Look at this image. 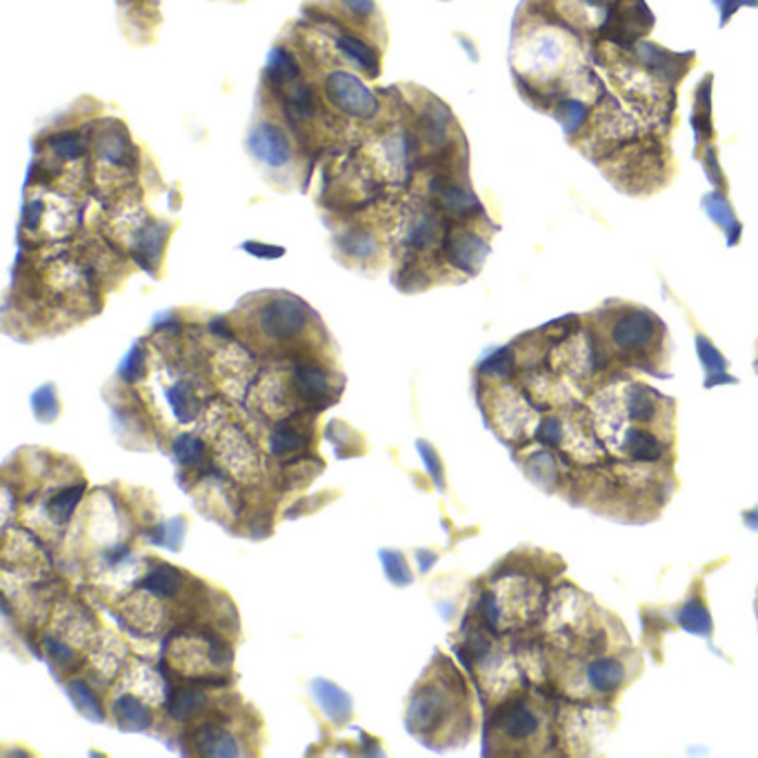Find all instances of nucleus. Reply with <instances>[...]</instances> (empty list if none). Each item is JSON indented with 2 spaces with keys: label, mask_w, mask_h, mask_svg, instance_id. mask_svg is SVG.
I'll list each match as a JSON object with an SVG mask.
<instances>
[{
  "label": "nucleus",
  "mask_w": 758,
  "mask_h": 758,
  "mask_svg": "<svg viewBox=\"0 0 758 758\" xmlns=\"http://www.w3.org/2000/svg\"><path fill=\"white\" fill-rule=\"evenodd\" d=\"M301 447H303V439H301V434L292 425H279L269 436V450L276 456L292 454V452H296Z\"/></svg>",
  "instance_id": "obj_34"
},
{
  "label": "nucleus",
  "mask_w": 758,
  "mask_h": 758,
  "mask_svg": "<svg viewBox=\"0 0 758 758\" xmlns=\"http://www.w3.org/2000/svg\"><path fill=\"white\" fill-rule=\"evenodd\" d=\"M749 516H756V523H751L749 527H758V512H756V514H749Z\"/></svg>",
  "instance_id": "obj_47"
},
{
  "label": "nucleus",
  "mask_w": 758,
  "mask_h": 758,
  "mask_svg": "<svg viewBox=\"0 0 758 758\" xmlns=\"http://www.w3.org/2000/svg\"><path fill=\"white\" fill-rule=\"evenodd\" d=\"M307 16L323 21L325 25H329L334 30L331 34V43L336 47V51L348 60L350 65H354L359 72L368 79H378L381 77V49L376 45H372L368 38H363L361 34L352 32L350 27L338 25L331 16L316 12V10H307Z\"/></svg>",
  "instance_id": "obj_5"
},
{
  "label": "nucleus",
  "mask_w": 758,
  "mask_h": 758,
  "mask_svg": "<svg viewBox=\"0 0 758 758\" xmlns=\"http://www.w3.org/2000/svg\"><path fill=\"white\" fill-rule=\"evenodd\" d=\"M212 331L214 334H219V336H223V338H232V331H230V327L225 325V320L223 318H217V320H212Z\"/></svg>",
  "instance_id": "obj_46"
},
{
  "label": "nucleus",
  "mask_w": 758,
  "mask_h": 758,
  "mask_svg": "<svg viewBox=\"0 0 758 758\" xmlns=\"http://www.w3.org/2000/svg\"><path fill=\"white\" fill-rule=\"evenodd\" d=\"M434 191L439 196V202L443 210L460 221H469L474 217H486V210L474 196V191L456 180H443L434 185Z\"/></svg>",
  "instance_id": "obj_9"
},
{
  "label": "nucleus",
  "mask_w": 758,
  "mask_h": 758,
  "mask_svg": "<svg viewBox=\"0 0 758 758\" xmlns=\"http://www.w3.org/2000/svg\"><path fill=\"white\" fill-rule=\"evenodd\" d=\"M210 658H212V663H214V665L225 667V665H230V663H232V652H230V648H228L225 643H221V641H214V639H212Z\"/></svg>",
  "instance_id": "obj_44"
},
{
  "label": "nucleus",
  "mask_w": 758,
  "mask_h": 758,
  "mask_svg": "<svg viewBox=\"0 0 758 758\" xmlns=\"http://www.w3.org/2000/svg\"><path fill=\"white\" fill-rule=\"evenodd\" d=\"M247 150L256 161L271 170H281L292 161V143L283 127L273 123H258L247 136Z\"/></svg>",
  "instance_id": "obj_6"
},
{
  "label": "nucleus",
  "mask_w": 758,
  "mask_h": 758,
  "mask_svg": "<svg viewBox=\"0 0 758 758\" xmlns=\"http://www.w3.org/2000/svg\"><path fill=\"white\" fill-rule=\"evenodd\" d=\"M194 745H196V751L205 756H238L241 754L234 736L225 732L223 727H214V725L200 727L194 738Z\"/></svg>",
  "instance_id": "obj_20"
},
{
  "label": "nucleus",
  "mask_w": 758,
  "mask_h": 758,
  "mask_svg": "<svg viewBox=\"0 0 758 758\" xmlns=\"http://www.w3.org/2000/svg\"><path fill=\"white\" fill-rule=\"evenodd\" d=\"M499 730L512 740H525L538 732V716L525 701H514L501 712Z\"/></svg>",
  "instance_id": "obj_13"
},
{
  "label": "nucleus",
  "mask_w": 758,
  "mask_h": 758,
  "mask_svg": "<svg viewBox=\"0 0 758 758\" xmlns=\"http://www.w3.org/2000/svg\"><path fill=\"white\" fill-rule=\"evenodd\" d=\"M325 98L345 116L352 118H372L378 112V98L374 92L352 72L334 69L325 77L323 83Z\"/></svg>",
  "instance_id": "obj_3"
},
{
  "label": "nucleus",
  "mask_w": 758,
  "mask_h": 758,
  "mask_svg": "<svg viewBox=\"0 0 758 758\" xmlns=\"http://www.w3.org/2000/svg\"><path fill=\"white\" fill-rule=\"evenodd\" d=\"M32 407L43 423H51L58 417V409H60L58 398H56V387L47 383L40 389H36L32 396Z\"/></svg>",
  "instance_id": "obj_33"
},
{
  "label": "nucleus",
  "mask_w": 758,
  "mask_h": 758,
  "mask_svg": "<svg viewBox=\"0 0 758 758\" xmlns=\"http://www.w3.org/2000/svg\"><path fill=\"white\" fill-rule=\"evenodd\" d=\"M719 12H721V25H727V21L732 19V14L743 8V5H749V8H758V0H714Z\"/></svg>",
  "instance_id": "obj_41"
},
{
  "label": "nucleus",
  "mask_w": 758,
  "mask_h": 758,
  "mask_svg": "<svg viewBox=\"0 0 758 758\" xmlns=\"http://www.w3.org/2000/svg\"><path fill=\"white\" fill-rule=\"evenodd\" d=\"M680 623H683V628H687L689 632H695V634L710 637V632H712V618L699 600H692L683 607Z\"/></svg>",
  "instance_id": "obj_31"
},
{
  "label": "nucleus",
  "mask_w": 758,
  "mask_h": 758,
  "mask_svg": "<svg viewBox=\"0 0 758 758\" xmlns=\"http://www.w3.org/2000/svg\"><path fill=\"white\" fill-rule=\"evenodd\" d=\"M587 680L600 695H611L623 685L626 667L618 658H598L587 667Z\"/></svg>",
  "instance_id": "obj_19"
},
{
  "label": "nucleus",
  "mask_w": 758,
  "mask_h": 758,
  "mask_svg": "<svg viewBox=\"0 0 758 758\" xmlns=\"http://www.w3.org/2000/svg\"><path fill=\"white\" fill-rule=\"evenodd\" d=\"M381 561H383V565H385L387 579H389L394 585L405 587V585H409V583L413 581V576H411V572H409V565H407V561L403 559L400 551H396V549H383V551H381Z\"/></svg>",
  "instance_id": "obj_32"
},
{
  "label": "nucleus",
  "mask_w": 758,
  "mask_h": 758,
  "mask_svg": "<svg viewBox=\"0 0 758 758\" xmlns=\"http://www.w3.org/2000/svg\"><path fill=\"white\" fill-rule=\"evenodd\" d=\"M756 370H758V361H756Z\"/></svg>",
  "instance_id": "obj_48"
},
{
  "label": "nucleus",
  "mask_w": 758,
  "mask_h": 758,
  "mask_svg": "<svg viewBox=\"0 0 758 758\" xmlns=\"http://www.w3.org/2000/svg\"><path fill=\"white\" fill-rule=\"evenodd\" d=\"M443 252L452 267L474 276L482 267V263H486L490 254V243L476 232L458 228L447 232V236L443 238Z\"/></svg>",
  "instance_id": "obj_7"
},
{
  "label": "nucleus",
  "mask_w": 758,
  "mask_h": 758,
  "mask_svg": "<svg viewBox=\"0 0 758 758\" xmlns=\"http://www.w3.org/2000/svg\"><path fill=\"white\" fill-rule=\"evenodd\" d=\"M450 125H452V114L447 109V105H443L441 101L432 98L430 105L423 109L421 114V133L425 141L434 148L443 145L447 141V133H450Z\"/></svg>",
  "instance_id": "obj_18"
},
{
  "label": "nucleus",
  "mask_w": 758,
  "mask_h": 758,
  "mask_svg": "<svg viewBox=\"0 0 758 758\" xmlns=\"http://www.w3.org/2000/svg\"><path fill=\"white\" fill-rule=\"evenodd\" d=\"M445 716V699L436 687H425L417 692L407 708V725L411 732H434Z\"/></svg>",
  "instance_id": "obj_8"
},
{
  "label": "nucleus",
  "mask_w": 758,
  "mask_h": 758,
  "mask_svg": "<svg viewBox=\"0 0 758 758\" xmlns=\"http://www.w3.org/2000/svg\"><path fill=\"white\" fill-rule=\"evenodd\" d=\"M658 403H661V396L654 389H650L648 385L634 383L628 389V411H630V419L637 423L654 421L656 411H658Z\"/></svg>",
  "instance_id": "obj_22"
},
{
  "label": "nucleus",
  "mask_w": 758,
  "mask_h": 758,
  "mask_svg": "<svg viewBox=\"0 0 758 758\" xmlns=\"http://www.w3.org/2000/svg\"><path fill=\"white\" fill-rule=\"evenodd\" d=\"M170 232H172V225H167L163 221H150L136 238L133 256L152 273H154V267L159 265V260L163 256Z\"/></svg>",
  "instance_id": "obj_11"
},
{
  "label": "nucleus",
  "mask_w": 758,
  "mask_h": 758,
  "mask_svg": "<svg viewBox=\"0 0 758 758\" xmlns=\"http://www.w3.org/2000/svg\"><path fill=\"white\" fill-rule=\"evenodd\" d=\"M441 230H443V225H441V219L436 214L421 212L411 219L407 234H405V243L413 252H428L439 243Z\"/></svg>",
  "instance_id": "obj_16"
},
{
  "label": "nucleus",
  "mask_w": 758,
  "mask_h": 758,
  "mask_svg": "<svg viewBox=\"0 0 758 758\" xmlns=\"http://www.w3.org/2000/svg\"><path fill=\"white\" fill-rule=\"evenodd\" d=\"M167 400L180 423H189L198 413V396L189 383H178L167 392Z\"/></svg>",
  "instance_id": "obj_26"
},
{
  "label": "nucleus",
  "mask_w": 758,
  "mask_h": 758,
  "mask_svg": "<svg viewBox=\"0 0 758 758\" xmlns=\"http://www.w3.org/2000/svg\"><path fill=\"white\" fill-rule=\"evenodd\" d=\"M703 205H705L708 214L712 217V221L727 234L730 245H734V243H736V236L740 238V225H738V221H736V214H734V210H732V205H730L727 198H725V191H712V194H708L705 200H703Z\"/></svg>",
  "instance_id": "obj_21"
},
{
  "label": "nucleus",
  "mask_w": 758,
  "mask_h": 758,
  "mask_svg": "<svg viewBox=\"0 0 758 758\" xmlns=\"http://www.w3.org/2000/svg\"><path fill=\"white\" fill-rule=\"evenodd\" d=\"M607 336L611 348L620 357L639 359L656 348L663 336V325L652 312L630 305L616 314V318L609 323Z\"/></svg>",
  "instance_id": "obj_2"
},
{
  "label": "nucleus",
  "mask_w": 758,
  "mask_h": 758,
  "mask_svg": "<svg viewBox=\"0 0 758 758\" xmlns=\"http://www.w3.org/2000/svg\"><path fill=\"white\" fill-rule=\"evenodd\" d=\"M626 445H628V454L634 458V460H658L663 456V445L658 443V439L645 430H630L628 432V439H626Z\"/></svg>",
  "instance_id": "obj_25"
},
{
  "label": "nucleus",
  "mask_w": 758,
  "mask_h": 758,
  "mask_svg": "<svg viewBox=\"0 0 758 758\" xmlns=\"http://www.w3.org/2000/svg\"><path fill=\"white\" fill-rule=\"evenodd\" d=\"M202 708H205V695L194 692V689H183V692H176L170 701V714L176 721H187L194 714H198Z\"/></svg>",
  "instance_id": "obj_30"
},
{
  "label": "nucleus",
  "mask_w": 758,
  "mask_h": 758,
  "mask_svg": "<svg viewBox=\"0 0 758 758\" xmlns=\"http://www.w3.org/2000/svg\"><path fill=\"white\" fill-rule=\"evenodd\" d=\"M620 191L650 196L672 180V154L656 133L620 145L616 152L596 163Z\"/></svg>",
  "instance_id": "obj_1"
},
{
  "label": "nucleus",
  "mask_w": 758,
  "mask_h": 758,
  "mask_svg": "<svg viewBox=\"0 0 758 758\" xmlns=\"http://www.w3.org/2000/svg\"><path fill=\"white\" fill-rule=\"evenodd\" d=\"M243 249L249 252L252 256H258V258H281L285 254V249L279 245H265V243H256V241L243 243Z\"/></svg>",
  "instance_id": "obj_43"
},
{
  "label": "nucleus",
  "mask_w": 758,
  "mask_h": 758,
  "mask_svg": "<svg viewBox=\"0 0 758 758\" xmlns=\"http://www.w3.org/2000/svg\"><path fill=\"white\" fill-rule=\"evenodd\" d=\"M538 439H540V443H545V445H557L559 439H561V423H559V419H555V417L545 419L543 425H540Z\"/></svg>",
  "instance_id": "obj_42"
},
{
  "label": "nucleus",
  "mask_w": 758,
  "mask_h": 758,
  "mask_svg": "<svg viewBox=\"0 0 758 758\" xmlns=\"http://www.w3.org/2000/svg\"><path fill=\"white\" fill-rule=\"evenodd\" d=\"M141 587L152 592V594H156V596H161V598H174L180 592V587H183V576H180V572L176 568L161 565V568L152 570L143 579Z\"/></svg>",
  "instance_id": "obj_24"
},
{
  "label": "nucleus",
  "mask_w": 758,
  "mask_h": 758,
  "mask_svg": "<svg viewBox=\"0 0 758 758\" xmlns=\"http://www.w3.org/2000/svg\"><path fill=\"white\" fill-rule=\"evenodd\" d=\"M307 305L296 296H273L258 310L260 334L269 340L283 342L299 336L307 325Z\"/></svg>",
  "instance_id": "obj_4"
},
{
  "label": "nucleus",
  "mask_w": 758,
  "mask_h": 758,
  "mask_svg": "<svg viewBox=\"0 0 758 758\" xmlns=\"http://www.w3.org/2000/svg\"><path fill=\"white\" fill-rule=\"evenodd\" d=\"M94 145L98 156L112 165H123L133 154L127 129L120 123H107L105 129L96 133Z\"/></svg>",
  "instance_id": "obj_12"
},
{
  "label": "nucleus",
  "mask_w": 758,
  "mask_h": 758,
  "mask_svg": "<svg viewBox=\"0 0 758 758\" xmlns=\"http://www.w3.org/2000/svg\"><path fill=\"white\" fill-rule=\"evenodd\" d=\"M47 648H49L51 658L58 661V663H67L69 658H72V650H69V648L62 645V643H58V641H49Z\"/></svg>",
  "instance_id": "obj_45"
},
{
  "label": "nucleus",
  "mask_w": 758,
  "mask_h": 758,
  "mask_svg": "<svg viewBox=\"0 0 758 758\" xmlns=\"http://www.w3.org/2000/svg\"><path fill=\"white\" fill-rule=\"evenodd\" d=\"M419 452H421V456H423V460H425V467H428L430 474L434 476V480L439 482V486H443V465H441L436 452H434V450L430 447V443H425V441L419 443Z\"/></svg>",
  "instance_id": "obj_40"
},
{
  "label": "nucleus",
  "mask_w": 758,
  "mask_h": 758,
  "mask_svg": "<svg viewBox=\"0 0 758 758\" xmlns=\"http://www.w3.org/2000/svg\"><path fill=\"white\" fill-rule=\"evenodd\" d=\"M340 8L352 21H357L361 27L372 25L374 16L378 14L376 0H340Z\"/></svg>",
  "instance_id": "obj_36"
},
{
  "label": "nucleus",
  "mask_w": 758,
  "mask_h": 758,
  "mask_svg": "<svg viewBox=\"0 0 758 758\" xmlns=\"http://www.w3.org/2000/svg\"><path fill=\"white\" fill-rule=\"evenodd\" d=\"M83 492H85V486H77V488H65L62 492H58L49 505H47V512L51 516L54 523L58 525H65L69 518H72L77 505L81 503L83 499Z\"/></svg>",
  "instance_id": "obj_27"
},
{
  "label": "nucleus",
  "mask_w": 758,
  "mask_h": 758,
  "mask_svg": "<svg viewBox=\"0 0 758 758\" xmlns=\"http://www.w3.org/2000/svg\"><path fill=\"white\" fill-rule=\"evenodd\" d=\"M202 452H205V447H202L200 439H196L191 434H180L174 441V456L183 465H198L202 458Z\"/></svg>",
  "instance_id": "obj_35"
},
{
  "label": "nucleus",
  "mask_w": 758,
  "mask_h": 758,
  "mask_svg": "<svg viewBox=\"0 0 758 758\" xmlns=\"http://www.w3.org/2000/svg\"><path fill=\"white\" fill-rule=\"evenodd\" d=\"M294 389L303 400L320 403L329 396V378L318 365L303 363L294 370Z\"/></svg>",
  "instance_id": "obj_17"
},
{
  "label": "nucleus",
  "mask_w": 758,
  "mask_h": 758,
  "mask_svg": "<svg viewBox=\"0 0 758 758\" xmlns=\"http://www.w3.org/2000/svg\"><path fill=\"white\" fill-rule=\"evenodd\" d=\"M114 716L123 732H145L152 725L150 708L131 695H123L114 703Z\"/></svg>",
  "instance_id": "obj_15"
},
{
  "label": "nucleus",
  "mask_w": 758,
  "mask_h": 758,
  "mask_svg": "<svg viewBox=\"0 0 758 758\" xmlns=\"http://www.w3.org/2000/svg\"><path fill=\"white\" fill-rule=\"evenodd\" d=\"M69 699L74 701L79 712H83L88 719H92L96 723L105 721V714H103V708H101L98 699L94 697V692L83 680H74L72 685H69Z\"/></svg>",
  "instance_id": "obj_29"
},
{
  "label": "nucleus",
  "mask_w": 758,
  "mask_h": 758,
  "mask_svg": "<svg viewBox=\"0 0 758 758\" xmlns=\"http://www.w3.org/2000/svg\"><path fill=\"white\" fill-rule=\"evenodd\" d=\"M710 90H712V74L705 77V81L699 83L697 88V98H695V114H692V125L697 131V156L712 148L714 138V125H712V107H710Z\"/></svg>",
  "instance_id": "obj_14"
},
{
  "label": "nucleus",
  "mask_w": 758,
  "mask_h": 758,
  "mask_svg": "<svg viewBox=\"0 0 758 758\" xmlns=\"http://www.w3.org/2000/svg\"><path fill=\"white\" fill-rule=\"evenodd\" d=\"M699 354H701V363L705 365V370H708V374L712 376L714 372H725V359L716 352V348H714V345L705 338V336H699Z\"/></svg>",
  "instance_id": "obj_39"
},
{
  "label": "nucleus",
  "mask_w": 758,
  "mask_h": 758,
  "mask_svg": "<svg viewBox=\"0 0 758 758\" xmlns=\"http://www.w3.org/2000/svg\"><path fill=\"white\" fill-rule=\"evenodd\" d=\"M336 245L342 256H350L357 260H368L378 252V241L374 238V234L361 228L345 232Z\"/></svg>",
  "instance_id": "obj_23"
},
{
  "label": "nucleus",
  "mask_w": 758,
  "mask_h": 758,
  "mask_svg": "<svg viewBox=\"0 0 758 758\" xmlns=\"http://www.w3.org/2000/svg\"><path fill=\"white\" fill-rule=\"evenodd\" d=\"M312 695H314L318 708L323 710V714L331 723L342 725L352 716V699L345 695V689H340L338 685H334L325 678H316L312 683Z\"/></svg>",
  "instance_id": "obj_10"
},
{
  "label": "nucleus",
  "mask_w": 758,
  "mask_h": 758,
  "mask_svg": "<svg viewBox=\"0 0 758 758\" xmlns=\"http://www.w3.org/2000/svg\"><path fill=\"white\" fill-rule=\"evenodd\" d=\"M143 374H145V352L141 345H133L120 365V378L127 383H136L143 378Z\"/></svg>",
  "instance_id": "obj_37"
},
{
  "label": "nucleus",
  "mask_w": 758,
  "mask_h": 758,
  "mask_svg": "<svg viewBox=\"0 0 758 758\" xmlns=\"http://www.w3.org/2000/svg\"><path fill=\"white\" fill-rule=\"evenodd\" d=\"M51 152L62 161H77L88 152V145L79 131H60L51 136Z\"/></svg>",
  "instance_id": "obj_28"
},
{
  "label": "nucleus",
  "mask_w": 758,
  "mask_h": 758,
  "mask_svg": "<svg viewBox=\"0 0 758 758\" xmlns=\"http://www.w3.org/2000/svg\"><path fill=\"white\" fill-rule=\"evenodd\" d=\"M480 372L488 376H510L514 372V354L512 350H497L492 357L480 363Z\"/></svg>",
  "instance_id": "obj_38"
}]
</instances>
